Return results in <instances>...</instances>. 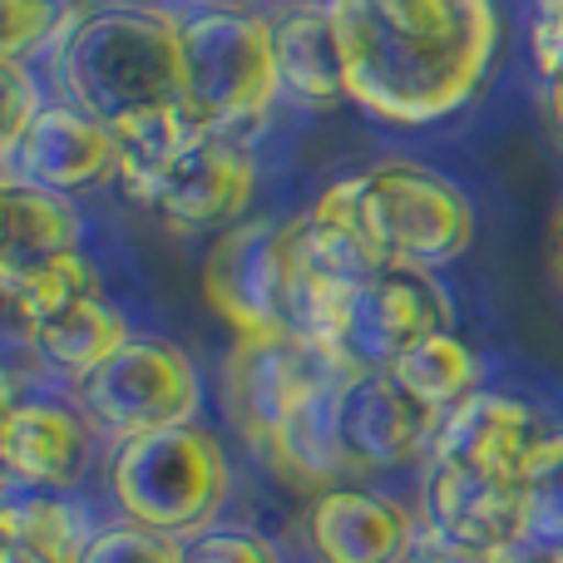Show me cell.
I'll return each instance as SVG.
<instances>
[{"instance_id": "3", "label": "cell", "mask_w": 563, "mask_h": 563, "mask_svg": "<svg viewBox=\"0 0 563 563\" xmlns=\"http://www.w3.org/2000/svg\"><path fill=\"white\" fill-rule=\"evenodd\" d=\"M178 45H184V104L198 129L247 144V134L273 114L282 95L273 20L238 5H198L178 15Z\"/></svg>"}, {"instance_id": "12", "label": "cell", "mask_w": 563, "mask_h": 563, "mask_svg": "<svg viewBox=\"0 0 563 563\" xmlns=\"http://www.w3.org/2000/svg\"><path fill=\"white\" fill-rule=\"evenodd\" d=\"M253 198H257V158L247 144L238 139H213L203 134L178 168L168 174V184L158 188L154 208L174 233H228L243 218H253Z\"/></svg>"}, {"instance_id": "16", "label": "cell", "mask_w": 563, "mask_h": 563, "mask_svg": "<svg viewBox=\"0 0 563 563\" xmlns=\"http://www.w3.org/2000/svg\"><path fill=\"white\" fill-rule=\"evenodd\" d=\"M539 430H544V416H539L534 406H525V400H515V396L479 390V396L465 400L455 416L440 420L435 455L430 460L475 470V475L519 479L525 475V455H529ZM519 485H525V479H519Z\"/></svg>"}, {"instance_id": "33", "label": "cell", "mask_w": 563, "mask_h": 563, "mask_svg": "<svg viewBox=\"0 0 563 563\" xmlns=\"http://www.w3.org/2000/svg\"><path fill=\"white\" fill-rule=\"evenodd\" d=\"M124 5H164V0H124Z\"/></svg>"}, {"instance_id": "9", "label": "cell", "mask_w": 563, "mask_h": 563, "mask_svg": "<svg viewBox=\"0 0 563 563\" xmlns=\"http://www.w3.org/2000/svg\"><path fill=\"white\" fill-rule=\"evenodd\" d=\"M426 529L440 549L460 559H485L495 549L515 544L534 525V489L519 479L475 475V470L445 465V460H426Z\"/></svg>"}, {"instance_id": "2", "label": "cell", "mask_w": 563, "mask_h": 563, "mask_svg": "<svg viewBox=\"0 0 563 563\" xmlns=\"http://www.w3.org/2000/svg\"><path fill=\"white\" fill-rule=\"evenodd\" d=\"M59 99L99 124L144 114L184 99V45L178 15L164 5H104L79 15L55 45Z\"/></svg>"}, {"instance_id": "31", "label": "cell", "mask_w": 563, "mask_h": 563, "mask_svg": "<svg viewBox=\"0 0 563 563\" xmlns=\"http://www.w3.org/2000/svg\"><path fill=\"white\" fill-rule=\"evenodd\" d=\"M544 104H549V119H554V129L563 139V75L554 79V85H544Z\"/></svg>"}, {"instance_id": "25", "label": "cell", "mask_w": 563, "mask_h": 563, "mask_svg": "<svg viewBox=\"0 0 563 563\" xmlns=\"http://www.w3.org/2000/svg\"><path fill=\"white\" fill-rule=\"evenodd\" d=\"M85 563H184V539L154 534L144 525H109L95 534Z\"/></svg>"}, {"instance_id": "1", "label": "cell", "mask_w": 563, "mask_h": 563, "mask_svg": "<svg viewBox=\"0 0 563 563\" xmlns=\"http://www.w3.org/2000/svg\"><path fill=\"white\" fill-rule=\"evenodd\" d=\"M346 55L351 104L426 129L479 95L499 49L495 0H327Z\"/></svg>"}, {"instance_id": "7", "label": "cell", "mask_w": 563, "mask_h": 563, "mask_svg": "<svg viewBox=\"0 0 563 563\" xmlns=\"http://www.w3.org/2000/svg\"><path fill=\"white\" fill-rule=\"evenodd\" d=\"M346 376H366V371L336 361L331 351L301 341L297 331L282 336H257V341H233L223 361V390H228V416L233 426L267 450L311 400L327 386Z\"/></svg>"}, {"instance_id": "6", "label": "cell", "mask_w": 563, "mask_h": 563, "mask_svg": "<svg viewBox=\"0 0 563 563\" xmlns=\"http://www.w3.org/2000/svg\"><path fill=\"white\" fill-rule=\"evenodd\" d=\"M79 410L109 445L198 426L203 420V376L184 346L164 336H134L99 376L79 386Z\"/></svg>"}, {"instance_id": "15", "label": "cell", "mask_w": 563, "mask_h": 563, "mask_svg": "<svg viewBox=\"0 0 563 563\" xmlns=\"http://www.w3.org/2000/svg\"><path fill=\"white\" fill-rule=\"evenodd\" d=\"M307 549L317 563H406L420 549L416 519L390 495L331 485L311 499Z\"/></svg>"}, {"instance_id": "27", "label": "cell", "mask_w": 563, "mask_h": 563, "mask_svg": "<svg viewBox=\"0 0 563 563\" xmlns=\"http://www.w3.org/2000/svg\"><path fill=\"white\" fill-rule=\"evenodd\" d=\"M49 99H40V79H30L25 65L0 59V148H10Z\"/></svg>"}, {"instance_id": "23", "label": "cell", "mask_w": 563, "mask_h": 563, "mask_svg": "<svg viewBox=\"0 0 563 563\" xmlns=\"http://www.w3.org/2000/svg\"><path fill=\"white\" fill-rule=\"evenodd\" d=\"M5 203V247H0V267H20V263H40L55 253H79V208L65 194H45L30 184H5L0 188Z\"/></svg>"}, {"instance_id": "24", "label": "cell", "mask_w": 563, "mask_h": 563, "mask_svg": "<svg viewBox=\"0 0 563 563\" xmlns=\"http://www.w3.org/2000/svg\"><path fill=\"white\" fill-rule=\"evenodd\" d=\"M75 25L59 0H0V59L25 65L45 45H59V35Z\"/></svg>"}, {"instance_id": "20", "label": "cell", "mask_w": 563, "mask_h": 563, "mask_svg": "<svg viewBox=\"0 0 563 563\" xmlns=\"http://www.w3.org/2000/svg\"><path fill=\"white\" fill-rule=\"evenodd\" d=\"M203 139L198 119L188 114V104H158L144 114H129L114 124V144H119V184L129 198L154 203L158 188L168 184V174L178 168V158Z\"/></svg>"}, {"instance_id": "32", "label": "cell", "mask_w": 563, "mask_h": 563, "mask_svg": "<svg viewBox=\"0 0 563 563\" xmlns=\"http://www.w3.org/2000/svg\"><path fill=\"white\" fill-rule=\"evenodd\" d=\"M406 563H455V554H450V549H440V544H435V554H426V549H416V554H410Z\"/></svg>"}, {"instance_id": "19", "label": "cell", "mask_w": 563, "mask_h": 563, "mask_svg": "<svg viewBox=\"0 0 563 563\" xmlns=\"http://www.w3.org/2000/svg\"><path fill=\"white\" fill-rule=\"evenodd\" d=\"M85 297H99V277L85 253H55L40 263L0 267V301H5V327L20 341L40 336L49 321H59Z\"/></svg>"}, {"instance_id": "22", "label": "cell", "mask_w": 563, "mask_h": 563, "mask_svg": "<svg viewBox=\"0 0 563 563\" xmlns=\"http://www.w3.org/2000/svg\"><path fill=\"white\" fill-rule=\"evenodd\" d=\"M386 371L396 376V386L406 390V396H416L435 420L455 416L465 400L479 396V356L455 331H440V336L410 346L406 356H396Z\"/></svg>"}, {"instance_id": "17", "label": "cell", "mask_w": 563, "mask_h": 563, "mask_svg": "<svg viewBox=\"0 0 563 563\" xmlns=\"http://www.w3.org/2000/svg\"><path fill=\"white\" fill-rule=\"evenodd\" d=\"M273 45H277V79L282 95L301 109H331L351 104L346 89V55H341L336 15L327 0H301V5L282 10L273 20Z\"/></svg>"}, {"instance_id": "21", "label": "cell", "mask_w": 563, "mask_h": 563, "mask_svg": "<svg viewBox=\"0 0 563 563\" xmlns=\"http://www.w3.org/2000/svg\"><path fill=\"white\" fill-rule=\"evenodd\" d=\"M129 341H134V331H129L124 311L109 307L104 297H85L59 321H49L40 336H30V346H35V356L45 361L49 371H59V376L75 380V386H85V380L99 376Z\"/></svg>"}, {"instance_id": "13", "label": "cell", "mask_w": 563, "mask_h": 563, "mask_svg": "<svg viewBox=\"0 0 563 563\" xmlns=\"http://www.w3.org/2000/svg\"><path fill=\"white\" fill-rule=\"evenodd\" d=\"M0 460L15 489H69L89 475L95 426L85 410H69L49 396H10L0 420Z\"/></svg>"}, {"instance_id": "14", "label": "cell", "mask_w": 563, "mask_h": 563, "mask_svg": "<svg viewBox=\"0 0 563 563\" xmlns=\"http://www.w3.org/2000/svg\"><path fill=\"white\" fill-rule=\"evenodd\" d=\"M440 420L416 396L396 386L390 371H366L341 396V440L351 465L366 470H400L435 455Z\"/></svg>"}, {"instance_id": "5", "label": "cell", "mask_w": 563, "mask_h": 563, "mask_svg": "<svg viewBox=\"0 0 563 563\" xmlns=\"http://www.w3.org/2000/svg\"><path fill=\"white\" fill-rule=\"evenodd\" d=\"M351 184L356 218L380 263L440 273L475 247V203L435 168L416 158H380L351 174Z\"/></svg>"}, {"instance_id": "10", "label": "cell", "mask_w": 563, "mask_h": 563, "mask_svg": "<svg viewBox=\"0 0 563 563\" xmlns=\"http://www.w3.org/2000/svg\"><path fill=\"white\" fill-rule=\"evenodd\" d=\"M119 178V144L114 129L99 124L95 114L49 99L35 114V124L0 148V184H30L45 194H89L99 184Z\"/></svg>"}, {"instance_id": "8", "label": "cell", "mask_w": 563, "mask_h": 563, "mask_svg": "<svg viewBox=\"0 0 563 563\" xmlns=\"http://www.w3.org/2000/svg\"><path fill=\"white\" fill-rule=\"evenodd\" d=\"M198 287L233 341L282 336L291 301V218H243L218 233L198 267Z\"/></svg>"}, {"instance_id": "4", "label": "cell", "mask_w": 563, "mask_h": 563, "mask_svg": "<svg viewBox=\"0 0 563 563\" xmlns=\"http://www.w3.org/2000/svg\"><path fill=\"white\" fill-rule=\"evenodd\" d=\"M233 489V460L213 430L178 426L109 450V499L129 525L194 539L218 525Z\"/></svg>"}, {"instance_id": "35", "label": "cell", "mask_w": 563, "mask_h": 563, "mask_svg": "<svg viewBox=\"0 0 563 563\" xmlns=\"http://www.w3.org/2000/svg\"><path fill=\"white\" fill-rule=\"evenodd\" d=\"M559 563H563V554H559Z\"/></svg>"}, {"instance_id": "26", "label": "cell", "mask_w": 563, "mask_h": 563, "mask_svg": "<svg viewBox=\"0 0 563 563\" xmlns=\"http://www.w3.org/2000/svg\"><path fill=\"white\" fill-rule=\"evenodd\" d=\"M184 563H282L277 549L247 525H213L184 539Z\"/></svg>"}, {"instance_id": "18", "label": "cell", "mask_w": 563, "mask_h": 563, "mask_svg": "<svg viewBox=\"0 0 563 563\" xmlns=\"http://www.w3.org/2000/svg\"><path fill=\"white\" fill-rule=\"evenodd\" d=\"M99 529L59 489H15L0 509V563H85Z\"/></svg>"}, {"instance_id": "29", "label": "cell", "mask_w": 563, "mask_h": 563, "mask_svg": "<svg viewBox=\"0 0 563 563\" xmlns=\"http://www.w3.org/2000/svg\"><path fill=\"white\" fill-rule=\"evenodd\" d=\"M559 554H563L559 544L525 534V539H515V544H505V549H495V554H485L479 563H559Z\"/></svg>"}, {"instance_id": "28", "label": "cell", "mask_w": 563, "mask_h": 563, "mask_svg": "<svg viewBox=\"0 0 563 563\" xmlns=\"http://www.w3.org/2000/svg\"><path fill=\"white\" fill-rule=\"evenodd\" d=\"M529 55L544 85L563 75V0H539L534 20H529Z\"/></svg>"}, {"instance_id": "11", "label": "cell", "mask_w": 563, "mask_h": 563, "mask_svg": "<svg viewBox=\"0 0 563 563\" xmlns=\"http://www.w3.org/2000/svg\"><path fill=\"white\" fill-rule=\"evenodd\" d=\"M440 331H455V307H450V291L435 282V273L386 263L356 291L346 356L361 371H386L396 356H406L410 346L440 336Z\"/></svg>"}, {"instance_id": "30", "label": "cell", "mask_w": 563, "mask_h": 563, "mask_svg": "<svg viewBox=\"0 0 563 563\" xmlns=\"http://www.w3.org/2000/svg\"><path fill=\"white\" fill-rule=\"evenodd\" d=\"M549 263H554V277L563 287V203L554 208V228H549Z\"/></svg>"}, {"instance_id": "34", "label": "cell", "mask_w": 563, "mask_h": 563, "mask_svg": "<svg viewBox=\"0 0 563 563\" xmlns=\"http://www.w3.org/2000/svg\"><path fill=\"white\" fill-rule=\"evenodd\" d=\"M203 5H218V0H203Z\"/></svg>"}]
</instances>
